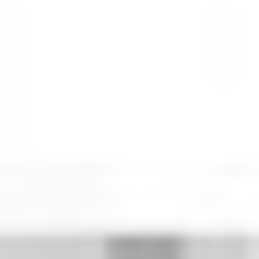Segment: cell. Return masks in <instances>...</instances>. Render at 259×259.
<instances>
[{"label": "cell", "instance_id": "1", "mask_svg": "<svg viewBox=\"0 0 259 259\" xmlns=\"http://www.w3.org/2000/svg\"><path fill=\"white\" fill-rule=\"evenodd\" d=\"M106 259H189V247H165V236H130V247H106Z\"/></svg>", "mask_w": 259, "mask_h": 259}, {"label": "cell", "instance_id": "2", "mask_svg": "<svg viewBox=\"0 0 259 259\" xmlns=\"http://www.w3.org/2000/svg\"><path fill=\"white\" fill-rule=\"evenodd\" d=\"M189 259H247V247H189Z\"/></svg>", "mask_w": 259, "mask_h": 259}]
</instances>
